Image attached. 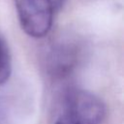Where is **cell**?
<instances>
[{"label":"cell","instance_id":"cell-2","mask_svg":"<svg viewBox=\"0 0 124 124\" xmlns=\"http://www.w3.org/2000/svg\"><path fill=\"white\" fill-rule=\"evenodd\" d=\"M65 117L78 124H100L106 113L102 100L84 89L70 90L65 98Z\"/></svg>","mask_w":124,"mask_h":124},{"label":"cell","instance_id":"cell-5","mask_svg":"<svg viewBox=\"0 0 124 124\" xmlns=\"http://www.w3.org/2000/svg\"><path fill=\"white\" fill-rule=\"evenodd\" d=\"M55 124H78V123L75 122L74 120H71V119H69V118H67L65 116H62L60 119H58L55 122Z\"/></svg>","mask_w":124,"mask_h":124},{"label":"cell","instance_id":"cell-3","mask_svg":"<svg viewBox=\"0 0 124 124\" xmlns=\"http://www.w3.org/2000/svg\"><path fill=\"white\" fill-rule=\"evenodd\" d=\"M77 48L73 45L58 46L50 53L49 67L53 75L62 77L71 72L77 62Z\"/></svg>","mask_w":124,"mask_h":124},{"label":"cell","instance_id":"cell-4","mask_svg":"<svg viewBox=\"0 0 124 124\" xmlns=\"http://www.w3.org/2000/svg\"><path fill=\"white\" fill-rule=\"evenodd\" d=\"M12 74V59L6 43L0 38V85L4 84Z\"/></svg>","mask_w":124,"mask_h":124},{"label":"cell","instance_id":"cell-1","mask_svg":"<svg viewBox=\"0 0 124 124\" xmlns=\"http://www.w3.org/2000/svg\"><path fill=\"white\" fill-rule=\"evenodd\" d=\"M22 30L30 37L43 38L51 29L55 12L53 0H14Z\"/></svg>","mask_w":124,"mask_h":124}]
</instances>
